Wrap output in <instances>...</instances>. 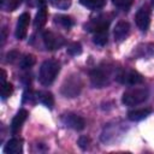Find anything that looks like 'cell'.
Returning <instances> with one entry per match:
<instances>
[{
    "label": "cell",
    "mask_w": 154,
    "mask_h": 154,
    "mask_svg": "<svg viewBox=\"0 0 154 154\" xmlns=\"http://www.w3.org/2000/svg\"><path fill=\"white\" fill-rule=\"evenodd\" d=\"M129 32H130V24L126 20H119L114 28V32H113L114 40L117 42H122L129 36Z\"/></svg>",
    "instance_id": "cell-9"
},
{
    "label": "cell",
    "mask_w": 154,
    "mask_h": 154,
    "mask_svg": "<svg viewBox=\"0 0 154 154\" xmlns=\"http://www.w3.org/2000/svg\"><path fill=\"white\" fill-rule=\"evenodd\" d=\"M29 23H30V14L26 13V12L22 13L18 18L17 26H16V32H14V35L18 40H24L26 37Z\"/></svg>",
    "instance_id": "cell-8"
},
{
    "label": "cell",
    "mask_w": 154,
    "mask_h": 154,
    "mask_svg": "<svg viewBox=\"0 0 154 154\" xmlns=\"http://www.w3.org/2000/svg\"><path fill=\"white\" fill-rule=\"evenodd\" d=\"M112 67L108 65H100L90 71V82L96 88H103L106 87L111 78L113 77Z\"/></svg>",
    "instance_id": "cell-2"
},
{
    "label": "cell",
    "mask_w": 154,
    "mask_h": 154,
    "mask_svg": "<svg viewBox=\"0 0 154 154\" xmlns=\"http://www.w3.org/2000/svg\"><path fill=\"white\" fill-rule=\"evenodd\" d=\"M13 93V85L8 82H5L1 84V99L2 100H6L8 99Z\"/></svg>",
    "instance_id": "cell-19"
},
{
    "label": "cell",
    "mask_w": 154,
    "mask_h": 154,
    "mask_svg": "<svg viewBox=\"0 0 154 154\" xmlns=\"http://www.w3.org/2000/svg\"><path fill=\"white\" fill-rule=\"evenodd\" d=\"M0 1H1V7L5 11H13L19 6L22 0H0Z\"/></svg>",
    "instance_id": "cell-18"
},
{
    "label": "cell",
    "mask_w": 154,
    "mask_h": 154,
    "mask_svg": "<svg viewBox=\"0 0 154 154\" xmlns=\"http://www.w3.org/2000/svg\"><path fill=\"white\" fill-rule=\"evenodd\" d=\"M67 53L72 57H76V55H79L82 53V46L79 42H73L71 43L69 47H67Z\"/></svg>",
    "instance_id": "cell-22"
},
{
    "label": "cell",
    "mask_w": 154,
    "mask_h": 154,
    "mask_svg": "<svg viewBox=\"0 0 154 154\" xmlns=\"http://www.w3.org/2000/svg\"><path fill=\"white\" fill-rule=\"evenodd\" d=\"M112 2L114 6L119 8H129L132 5L134 0H112Z\"/></svg>",
    "instance_id": "cell-23"
},
{
    "label": "cell",
    "mask_w": 154,
    "mask_h": 154,
    "mask_svg": "<svg viewBox=\"0 0 154 154\" xmlns=\"http://www.w3.org/2000/svg\"><path fill=\"white\" fill-rule=\"evenodd\" d=\"M66 83H67V85L66 84L63 85V94L69 97L76 96L81 89V84H78V78L69 79V81H66Z\"/></svg>",
    "instance_id": "cell-13"
},
{
    "label": "cell",
    "mask_w": 154,
    "mask_h": 154,
    "mask_svg": "<svg viewBox=\"0 0 154 154\" xmlns=\"http://www.w3.org/2000/svg\"><path fill=\"white\" fill-rule=\"evenodd\" d=\"M46 23H47L46 2H45V0H40L38 1V11H37V13L35 16V20H34V26H35V29H41Z\"/></svg>",
    "instance_id": "cell-11"
},
{
    "label": "cell",
    "mask_w": 154,
    "mask_h": 154,
    "mask_svg": "<svg viewBox=\"0 0 154 154\" xmlns=\"http://www.w3.org/2000/svg\"><path fill=\"white\" fill-rule=\"evenodd\" d=\"M79 4L91 11H95L102 8L106 4V0H79Z\"/></svg>",
    "instance_id": "cell-16"
},
{
    "label": "cell",
    "mask_w": 154,
    "mask_h": 154,
    "mask_svg": "<svg viewBox=\"0 0 154 154\" xmlns=\"http://www.w3.org/2000/svg\"><path fill=\"white\" fill-rule=\"evenodd\" d=\"M49 2L58 10H67L71 6V0H49Z\"/></svg>",
    "instance_id": "cell-21"
},
{
    "label": "cell",
    "mask_w": 154,
    "mask_h": 154,
    "mask_svg": "<svg viewBox=\"0 0 154 154\" xmlns=\"http://www.w3.org/2000/svg\"><path fill=\"white\" fill-rule=\"evenodd\" d=\"M116 79L124 85H137L143 82V77L132 69H124L116 75Z\"/></svg>",
    "instance_id": "cell-4"
},
{
    "label": "cell",
    "mask_w": 154,
    "mask_h": 154,
    "mask_svg": "<svg viewBox=\"0 0 154 154\" xmlns=\"http://www.w3.org/2000/svg\"><path fill=\"white\" fill-rule=\"evenodd\" d=\"M26 118H28V111L26 109L22 108V109H19L17 112V114L13 117V119L11 122V132L13 135H16V134L19 132V130L22 129V125L24 124V122L26 120Z\"/></svg>",
    "instance_id": "cell-10"
},
{
    "label": "cell",
    "mask_w": 154,
    "mask_h": 154,
    "mask_svg": "<svg viewBox=\"0 0 154 154\" xmlns=\"http://www.w3.org/2000/svg\"><path fill=\"white\" fill-rule=\"evenodd\" d=\"M61 122L65 126L71 128L73 130H83L85 126V122L81 116H77L75 113H66L61 116Z\"/></svg>",
    "instance_id": "cell-6"
},
{
    "label": "cell",
    "mask_w": 154,
    "mask_h": 154,
    "mask_svg": "<svg viewBox=\"0 0 154 154\" xmlns=\"http://www.w3.org/2000/svg\"><path fill=\"white\" fill-rule=\"evenodd\" d=\"M78 144H79V147H81L82 149H85V148L88 147V144H89V138H88L87 136H82V137H79V140H78Z\"/></svg>",
    "instance_id": "cell-24"
},
{
    "label": "cell",
    "mask_w": 154,
    "mask_h": 154,
    "mask_svg": "<svg viewBox=\"0 0 154 154\" xmlns=\"http://www.w3.org/2000/svg\"><path fill=\"white\" fill-rule=\"evenodd\" d=\"M150 113H152V108H149V107L140 108V109H134V111H130L128 113V118L131 122H140L142 119H146Z\"/></svg>",
    "instance_id": "cell-14"
},
{
    "label": "cell",
    "mask_w": 154,
    "mask_h": 154,
    "mask_svg": "<svg viewBox=\"0 0 154 154\" xmlns=\"http://www.w3.org/2000/svg\"><path fill=\"white\" fill-rule=\"evenodd\" d=\"M42 38H43V43H45V47L48 49V51H55V49H59L60 47H63L65 45V38L52 31V30H46L43 31L42 34Z\"/></svg>",
    "instance_id": "cell-5"
},
{
    "label": "cell",
    "mask_w": 154,
    "mask_h": 154,
    "mask_svg": "<svg viewBox=\"0 0 154 154\" xmlns=\"http://www.w3.org/2000/svg\"><path fill=\"white\" fill-rule=\"evenodd\" d=\"M136 20V25L138 26V29L141 31H147L150 24V10L148 6H142L135 17Z\"/></svg>",
    "instance_id": "cell-7"
},
{
    "label": "cell",
    "mask_w": 154,
    "mask_h": 154,
    "mask_svg": "<svg viewBox=\"0 0 154 154\" xmlns=\"http://www.w3.org/2000/svg\"><path fill=\"white\" fill-rule=\"evenodd\" d=\"M148 96H149V91L147 88H144V87L131 88L123 93L122 102L125 106H137V105L144 102L148 99Z\"/></svg>",
    "instance_id": "cell-3"
},
{
    "label": "cell",
    "mask_w": 154,
    "mask_h": 154,
    "mask_svg": "<svg viewBox=\"0 0 154 154\" xmlns=\"http://www.w3.org/2000/svg\"><path fill=\"white\" fill-rule=\"evenodd\" d=\"M34 64H35V57H34L32 54H26V55H24V57L20 59V63H19V65H20L22 69L31 67Z\"/></svg>",
    "instance_id": "cell-20"
},
{
    "label": "cell",
    "mask_w": 154,
    "mask_h": 154,
    "mask_svg": "<svg viewBox=\"0 0 154 154\" xmlns=\"http://www.w3.org/2000/svg\"><path fill=\"white\" fill-rule=\"evenodd\" d=\"M54 23L60 25L64 29H70L73 25V20L71 19V17L69 16H63V14H58L54 16Z\"/></svg>",
    "instance_id": "cell-17"
},
{
    "label": "cell",
    "mask_w": 154,
    "mask_h": 154,
    "mask_svg": "<svg viewBox=\"0 0 154 154\" xmlns=\"http://www.w3.org/2000/svg\"><path fill=\"white\" fill-rule=\"evenodd\" d=\"M5 154H22L23 153V142L19 138H11L4 147Z\"/></svg>",
    "instance_id": "cell-12"
},
{
    "label": "cell",
    "mask_w": 154,
    "mask_h": 154,
    "mask_svg": "<svg viewBox=\"0 0 154 154\" xmlns=\"http://www.w3.org/2000/svg\"><path fill=\"white\" fill-rule=\"evenodd\" d=\"M153 4H154V0H153Z\"/></svg>",
    "instance_id": "cell-25"
},
{
    "label": "cell",
    "mask_w": 154,
    "mask_h": 154,
    "mask_svg": "<svg viewBox=\"0 0 154 154\" xmlns=\"http://www.w3.org/2000/svg\"><path fill=\"white\" fill-rule=\"evenodd\" d=\"M36 100L48 108L54 106V97L49 91H36Z\"/></svg>",
    "instance_id": "cell-15"
},
{
    "label": "cell",
    "mask_w": 154,
    "mask_h": 154,
    "mask_svg": "<svg viewBox=\"0 0 154 154\" xmlns=\"http://www.w3.org/2000/svg\"><path fill=\"white\" fill-rule=\"evenodd\" d=\"M60 71V64L54 59L45 60L38 71V81L42 85L52 84Z\"/></svg>",
    "instance_id": "cell-1"
}]
</instances>
